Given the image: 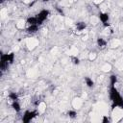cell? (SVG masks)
Returning <instances> with one entry per match:
<instances>
[{"label":"cell","instance_id":"12","mask_svg":"<svg viewBox=\"0 0 123 123\" xmlns=\"http://www.w3.org/2000/svg\"><path fill=\"white\" fill-rule=\"evenodd\" d=\"M27 75H28V77H35L36 75H37V71L35 70V69H29L28 71H27Z\"/></svg>","mask_w":123,"mask_h":123},{"label":"cell","instance_id":"1","mask_svg":"<svg viewBox=\"0 0 123 123\" xmlns=\"http://www.w3.org/2000/svg\"><path fill=\"white\" fill-rule=\"evenodd\" d=\"M122 118H123V109L119 108V107L114 108L111 112V120L113 122H117V121L121 120Z\"/></svg>","mask_w":123,"mask_h":123},{"label":"cell","instance_id":"14","mask_svg":"<svg viewBox=\"0 0 123 123\" xmlns=\"http://www.w3.org/2000/svg\"><path fill=\"white\" fill-rule=\"evenodd\" d=\"M92 1H93V3L96 4V5H100V4H102V3L104 2V0H92Z\"/></svg>","mask_w":123,"mask_h":123},{"label":"cell","instance_id":"10","mask_svg":"<svg viewBox=\"0 0 123 123\" xmlns=\"http://www.w3.org/2000/svg\"><path fill=\"white\" fill-rule=\"evenodd\" d=\"M96 58H97V53L96 52H90L88 54V60L90 62H93L94 60H96Z\"/></svg>","mask_w":123,"mask_h":123},{"label":"cell","instance_id":"16","mask_svg":"<svg viewBox=\"0 0 123 123\" xmlns=\"http://www.w3.org/2000/svg\"><path fill=\"white\" fill-rule=\"evenodd\" d=\"M18 49H19L18 45H15V47H13V51H18Z\"/></svg>","mask_w":123,"mask_h":123},{"label":"cell","instance_id":"4","mask_svg":"<svg viewBox=\"0 0 123 123\" xmlns=\"http://www.w3.org/2000/svg\"><path fill=\"white\" fill-rule=\"evenodd\" d=\"M96 111H97V113H99V114L102 115V116H105V115L108 113V108H107V105H105V104H103V103L98 104Z\"/></svg>","mask_w":123,"mask_h":123},{"label":"cell","instance_id":"13","mask_svg":"<svg viewBox=\"0 0 123 123\" xmlns=\"http://www.w3.org/2000/svg\"><path fill=\"white\" fill-rule=\"evenodd\" d=\"M7 15H8V10H7V9H5V8H3V9L1 10V18H2V19H4Z\"/></svg>","mask_w":123,"mask_h":123},{"label":"cell","instance_id":"9","mask_svg":"<svg viewBox=\"0 0 123 123\" xmlns=\"http://www.w3.org/2000/svg\"><path fill=\"white\" fill-rule=\"evenodd\" d=\"M119 45H120V40L117 39V38L112 39L111 42V47H112V48H116V47H118Z\"/></svg>","mask_w":123,"mask_h":123},{"label":"cell","instance_id":"2","mask_svg":"<svg viewBox=\"0 0 123 123\" xmlns=\"http://www.w3.org/2000/svg\"><path fill=\"white\" fill-rule=\"evenodd\" d=\"M38 43H39V41L36 37H28L25 40V44H26L28 50H30V51H32L35 48H37L38 46Z\"/></svg>","mask_w":123,"mask_h":123},{"label":"cell","instance_id":"8","mask_svg":"<svg viewBox=\"0 0 123 123\" xmlns=\"http://www.w3.org/2000/svg\"><path fill=\"white\" fill-rule=\"evenodd\" d=\"M37 110H38V111H39L40 113L44 112V111H45V110H46V104H45L44 102H40V103L38 104Z\"/></svg>","mask_w":123,"mask_h":123},{"label":"cell","instance_id":"11","mask_svg":"<svg viewBox=\"0 0 123 123\" xmlns=\"http://www.w3.org/2000/svg\"><path fill=\"white\" fill-rule=\"evenodd\" d=\"M90 23H91L92 25H97V24L99 23V18H98L97 16L92 15V16L90 17Z\"/></svg>","mask_w":123,"mask_h":123},{"label":"cell","instance_id":"3","mask_svg":"<svg viewBox=\"0 0 123 123\" xmlns=\"http://www.w3.org/2000/svg\"><path fill=\"white\" fill-rule=\"evenodd\" d=\"M83 104H84V99L81 98V97H75V98L72 100V102H71L72 108L75 109V110L81 109L82 106H83Z\"/></svg>","mask_w":123,"mask_h":123},{"label":"cell","instance_id":"7","mask_svg":"<svg viewBox=\"0 0 123 123\" xmlns=\"http://www.w3.org/2000/svg\"><path fill=\"white\" fill-rule=\"evenodd\" d=\"M101 70L103 72H110L111 70V64L109 63V62H106L104 63L102 66H101Z\"/></svg>","mask_w":123,"mask_h":123},{"label":"cell","instance_id":"5","mask_svg":"<svg viewBox=\"0 0 123 123\" xmlns=\"http://www.w3.org/2000/svg\"><path fill=\"white\" fill-rule=\"evenodd\" d=\"M67 54H68L69 56H73V57H75V56H77V55L79 54V49H78L77 47H75V46H71V47L68 49Z\"/></svg>","mask_w":123,"mask_h":123},{"label":"cell","instance_id":"15","mask_svg":"<svg viewBox=\"0 0 123 123\" xmlns=\"http://www.w3.org/2000/svg\"><path fill=\"white\" fill-rule=\"evenodd\" d=\"M82 39H83V40H84V41H86V40H87V39H88V35H87V34H86V36H84V37H82Z\"/></svg>","mask_w":123,"mask_h":123},{"label":"cell","instance_id":"6","mask_svg":"<svg viewBox=\"0 0 123 123\" xmlns=\"http://www.w3.org/2000/svg\"><path fill=\"white\" fill-rule=\"evenodd\" d=\"M25 24H26V21L24 19H19L15 23V27L17 29H24L25 28Z\"/></svg>","mask_w":123,"mask_h":123},{"label":"cell","instance_id":"17","mask_svg":"<svg viewBox=\"0 0 123 123\" xmlns=\"http://www.w3.org/2000/svg\"><path fill=\"white\" fill-rule=\"evenodd\" d=\"M31 1H32V0H23V2H24L25 4H29V3H31Z\"/></svg>","mask_w":123,"mask_h":123}]
</instances>
